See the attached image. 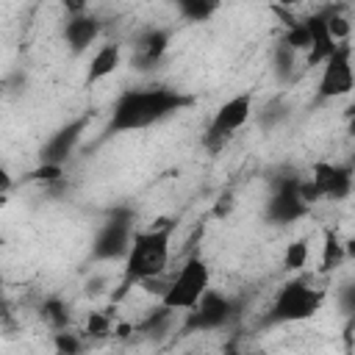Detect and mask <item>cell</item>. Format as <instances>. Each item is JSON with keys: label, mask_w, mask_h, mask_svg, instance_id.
<instances>
[{"label": "cell", "mask_w": 355, "mask_h": 355, "mask_svg": "<svg viewBox=\"0 0 355 355\" xmlns=\"http://www.w3.org/2000/svg\"><path fill=\"white\" fill-rule=\"evenodd\" d=\"M194 100L178 89L169 86H147V89H128L116 97L111 116H108V133H133L144 130L150 125H158L178 111L189 108Z\"/></svg>", "instance_id": "6da1fadb"}, {"label": "cell", "mask_w": 355, "mask_h": 355, "mask_svg": "<svg viewBox=\"0 0 355 355\" xmlns=\"http://www.w3.org/2000/svg\"><path fill=\"white\" fill-rule=\"evenodd\" d=\"M172 233L175 222H161L147 230H136L130 250L125 255V283H144L153 277H161L169 266L172 255Z\"/></svg>", "instance_id": "7a4b0ae2"}, {"label": "cell", "mask_w": 355, "mask_h": 355, "mask_svg": "<svg viewBox=\"0 0 355 355\" xmlns=\"http://www.w3.org/2000/svg\"><path fill=\"white\" fill-rule=\"evenodd\" d=\"M322 302H324L322 288H316L305 277H291L288 283L277 288L272 308H269V322H280V324L305 322L322 311Z\"/></svg>", "instance_id": "3957f363"}, {"label": "cell", "mask_w": 355, "mask_h": 355, "mask_svg": "<svg viewBox=\"0 0 355 355\" xmlns=\"http://www.w3.org/2000/svg\"><path fill=\"white\" fill-rule=\"evenodd\" d=\"M211 288V269L205 258L191 255L183 261V266L175 272V277L166 283L161 294V305L166 311H189L200 302V297Z\"/></svg>", "instance_id": "277c9868"}, {"label": "cell", "mask_w": 355, "mask_h": 355, "mask_svg": "<svg viewBox=\"0 0 355 355\" xmlns=\"http://www.w3.org/2000/svg\"><path fill=\"white\" fill-rule=\"evenodd\" d=\"M252 116V94L250 92H241V94H233L227 97L208 119L205 125V133H202V147L211 150V153H219Z\"/></svg>", "instance_id": "5b68a950"}, {"label": "cell", "mask_w": 355, "mask_h": 355, "mask_svg": "<svg viewBox=\"0 0 355 355\" xmlns=\"http://www.w3.org/2000/svg\"><path fill=\"white\" fill-rule=\"evenodd\" d=\"M133 233H136L133 230V214L125 208L114 211L94 236L92 258L94 261H119V258L125 261L130 241H133Z\"/></svg>", "instance_id": "8992f818"}, {"label": "cell", "mask_w": 355, "mask_h": 355, "mask_svg": "<svg viewBox=\"0 0 355 355\" xmlns=\"http://www.w3.org/2000/svg\"><path fill=\"white\" fill-rule=\"evenodd\" d=\"M355 89V64H352V47L349 42H341L333 55L324 58L316 94L319 100H338L347 97Z\"/></svg>", "instance_id": "52a82bcc"}, {"label": "cell", "mask_w": 355, "mask_h": 355, "mask_svg": "<svg viewBox=\"0 0 355 355\" xmlns=\"http://www.w3.org/2000/svg\"><path fill=\"white\" fill-rule=\"evenodd\" d=\"M300 180L302 178H283L275 186V191H272V197L266 200V208H263V214L272 225H291V222L302 219L311 211V205L300 194Z\"/></svg>", "instance_id": "ba28073f"}, {"label": "cell", "mask_w": 355, "mask_h": 355, "mask_svg": "<svg viewBox=\"0 0 355 355\" xmlns=\"http://www.w3.org/2000/svg\"><path fill=\"white\" fill-rule=\"evenodd\" d=\"M311 183L316 186L322 200L341 202L355 189V166L352 164H333V161H316L311 166Z\"/></svg>", "instance_id": "9c48e42d"}, {"label": "cell", "mask_w": 355, "mask_h": 355, "mask_svg": "<svg viewBox=\"0 0 355 355\" xmlns=\"http://www.w3.org/2000/svg\"><path fill=\"white\" fill-rule=\"evenodd\" d=\"M230 319H233V302H230V297L208 288L200 297V302L186 311V330L208 333V330L225 327Z\"/></svg>", "instance_id": "30bf717a"}, {"label": "cell", "mask_w": 355, "mask_h": 355, "mask_svg": "<svg viewBox=\"0 0 355 355\" xmlns=\"http://www.w3.org/2000/svg\"><path fill=\"white\" fill-rule=\"evenodd\" d=\"M86 125H89V119H86V116H78V119L61 125L55 133H50V139H47V141L42 144V150H39V164L64 166V164L69 161V155L78 150Z\"/></svg>", "instance_id": "8fae6325"}, {"label": "cell", "mask_w": 355, "mask_h": 355, "mask_svg": "<svg viewBox=\"0 0 355 355\" xmlns=\"http://www.w3.org/2000/svg\"><path fill=\"white\" fill-rule=\"evenodd\" d=\"M97 39H100V19L92 11L67 17V22H64V42H67V47L72 53H86Z\"/></svg>", "instance_id": "7c38bea8"}, {"label": "cell", "mask_w": 355, "mask_h": 355, "mask_svg": "<svg viewBox=\"0 0 355 355\" xmlns=\"http://www.w3.org/2000/svg\"><path fill=\"white\" fill-rule=\"evenodd\" d=\"M308 28H311V50H308V67H322L327 55H333V50L341 44L336 42V36L330 33L327 25V11H316L311 17H305Z\"/></svg>", "instance_id": "4fadbf2b"}, {"label": "cell", "mask_w": 355, "mask_h": 355, "mask_svg": "<svg viewBox=\"0 0 355 355\" xmlns=\"http://www.w3.org/2000/svg\"><path fill=\"white\" fill-rule=\"evenodd\" d=\"M169 50V31L164 28H150L144 31L139 39H136V47H133V61L139 69H150L155 67Z\"/></svg>", "instance_id": "5bb4252c"}, {"label": "cell", "mask_w": 355, "mask_h": 355, "mask_svg": "<svg viewBox=\"0 0 355 355\" xmlns=\"http://www.w3.org/2000/svg\"><path fill=\"white\" fill-rule=\"evenodd\" d=\"M119 64H122V47H119L116 42H105V44H100V47L92 53V58H89L86 83L92 86V83L105 80L108 75H114V72H116V67H119Z\"/></svg>", "instance_id": "9a60e30c"}, {"label": "cell", "mask_w": 355, "mask_h": 355, "mask_svg": "<svg viewBox=\"0 0 355 355\" xmlns=\"http://www.w3.org/2000/svg\"><path fill=\"white\" fill-rule=\"evenodd\" d=\"M344 261H347L344 239L336 230H324V236H322V255H319V272L327 275V272L338 269Z\"/></svg>", "instance_id": "2e32d148"}, {"label": "cell", "mask_w": 355, "mask_h": 355, "mask_svg": "<svg viewBox=\"0 0 355 355\" xmlns=\"http://www.w3.org/2000/svg\"><path fill=\"white\" fill-rule=\"evenodd\" d=\"M178 14L189 22H208L219 11V0H175Z\"/></svg>", "instance_id": "e0dca14e"}, {"label": "cell", "mask_w": 355, "mask_h": 355, "mask_svg": "<svg viewBox=\"0 0 355 355\" xmlns=\"http://www.w3.org/2000/svg\"><path fill=\"white\" fill-rule=\"evenodd\" d=\"M42 319H44L53 330H64V327L69 324V308H67L58 297H50V300H44V305H42Z\"/></svg>", "instance_id": "ac0fdd59"}, {"label": "cell", "mask_w": 355, "mask_h": 355, "mask_svg": "<svg viewBox=\"0 0 355 355\" xmlns=\"http://www.w3.org/2000/svg\"><path fill=\"white\" fill-rule=\"evenodd\" d=\"M283 266L288 272H302L308 266V239H297L283 252Z\"/></svg>", "instance_id": "d6986e66"}, {"label": "cell", "mask_w": 355, "mask_h": 355, "mask_svg": "<svg viewBox=\"0 0 355 355\" xmlns=\"http://www.w3.org/2000/svg\"><path fill=\"white\" fill-rule=\"evenodd\" d=\"M53 347H55L58 352L72 355V352H80V349H83V341H80L78 333H69V330L64 327V330H55V333H53Z\"/></svg>", "instance_id": "ffe728a7"}, {"label": "cell", "mask_w": 355, "mask_h": 355, "mask_svg": "<svg viewBox=\"0 0 355 355\" xmlns=\"http://www.w3.org/2000/svg\"><path fill=\"white\" fill-rule=\"evenodd\" d=\"M327 25H330V33L336 36V42H347L349 39V22L338 11H327Z\"/></svg>", "instance_id": "44dd1931"}, {"label": "cell", "mask_w": 355, "mask_h": 355, "mask_svg": "<svg viewBox=\"0 0 355 355\" xmlns=\"http://www.w3.org/2000/svg\"><path fill=\"white\" fill-rule=\"evenodd\" d=\"M86 333H92V336H108L111 333V322L103 313H92L89 316V324H86Z\"/></svg>", "instance_id": "7402d4cb"}, {"label": "cell", "mask_w": 355, "mask_h": 355, "mask_svg": "<svg viewBox=\"0 0 355 355\" xmlns=\"http://www.w3.org/2000/svg\"><path fill=\"white\" fill-rule=\"evenodd\" d=\"M341 308H344V313L355 316V280L341 288Z\"/></svg>", "instance_id": "603a6c76"}, {"label": "cell", "mask_w": 355, "mask_h": 355, "mask_svg": "<svg viewBox=\"0 0 355 355\" xmlns=\"http://www.w3.org/2000/svg\"><path fill=\"white\" fill-rule=\"evenodd\" d=\"M61 8L67 11V17L86 14V11H89V0H61Z\"/></svg>", "instance_id": "cb8c5ba5"}, {"label": "cell", "mask_w": 355, "mask_h": 355, "mask_svg": "<svg viewBox=\"0 0 355 355\" xmlns=\"http://www.w3.org/2000/svg\"><path fill=\"white\" fill-rule=\"evenodd\" d=\"M230 208H233V194H225V197H219L216 200V205H214V216H227L230 214Z\"/></svg>", "instance_id": "d4e9b609"}, {"label": "cell", "mask_w": 355, "mask_h": 355, "mask_svg": "<svg viewBox=\"0 0 355 355\" xmlns=\"http://www.w3.org/2000/svg\"><path fill=\"white\" fill-rule=\"evenodd\" d=\"M344 252H347V261H355V236L344 239Z\"/></svg>", "instance_id": "484cf974"}, {"label": "cell", "mask_w": 355, "mask_h": 355, "mask_svg": "<svg viewBox=\"0 0 355 355\" xmlns=\"http://www.w3.org/2000/svg\"><path fill=\"white\" fill-rule=\"evenodd\" d=\"M347 133L355 139V105L347 111Z\"/></svg>", "instance_id": "4316f807"}, {"label": "cell", "mask_w": 355, "mask_h": 355, "mask_svg": "<svg viewBox=\"0 0 355 355\" xmlns=\"http://www.w3.org/2000/svg\"><path fill=\"white\" fill-rule=\"evenodd\" d=\"M300 0H272V6L275 8H280V11H288V8H294Z\"/></svg>", "instance_id": "83f0119b"}, {"label": "cell", "mask_w": 355, "mask_h": 355, "mask_svg": "<svg viewBox=\"0 0 355 355\" xmlns=\"http://www.w3.org/2000/svg\"><path fill=\"white\" fill-rule=\"evenodd\" d=\"M349 164H352V166H355V150H352V158H349Z\"/></svg>", "instance_id": "f1b7e54d"}, {"label": "cell", "mask_w": 355, "mask_h": 355, "mask_svg": "<svg viewBox=\"0 0 355 355\" xmlns=\"http://www.w3.org/2000/svg\"><path fill=\"white\" fill-rule=\"evenodd\" d=\"M352 194H355V189H352Z\"/></svg>", "instance_id": "f546056e"}]
</instances>
